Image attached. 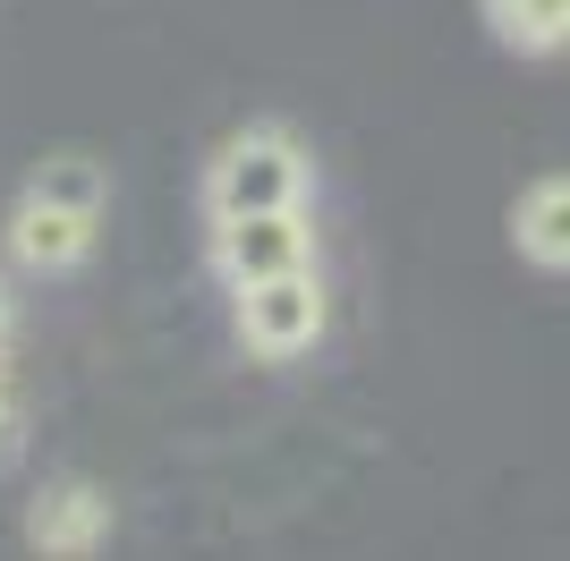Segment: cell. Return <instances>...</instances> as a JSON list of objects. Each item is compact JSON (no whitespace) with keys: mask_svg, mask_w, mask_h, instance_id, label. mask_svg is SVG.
Wrapping results in <instances>:
<instances>
[{"mask_svg":"<svg viewBox=\"0 0 570 561\" xmlns=\"http://www.w3.org/2000/svg\"><path fill=\"white\" fill-rule=\"evenodd\" d=\"M476 18L520 60H562L570 51V0H476Z\"/></svg>","mask_w":570,"mask_h":561,"instance_id":"obj_7","label":"cell"},{"mask_svg":"<svg viewBox=\"0 0 570 561\" xmlns=\"http://www.w3.org/2000/svg\"><path fill=\"white\" fill-rule=\"evenodd\" d=\"M26 460V392H18V366L0 350V476Z\"/></svg>","mask_w":570,"mask_h":561,"instance_id":"obj_8","label":"cell"},{"mask_svg":"<svg viewBox=\"0 0 570 561\" xmlns=\"http://www.w3.org/2000/svg\"><path fill=\"white\" fill-rule=\"evenodd\" d=\"M18 341V280H9V256H0V350Z\"/></svg>","mask_w":570,"mask_h":561,"instance_id":"obj_9","label":"cell"},{"mask_svg":"<svg viewBox=\"0 0 570 561\" xmlns=\"http://www.w3.org/2000/svg\"><path fill=\"white\" fill-rule=\"evenodd\" d=\"M511 247L537 273H570V170H546L511 196Z\"/></svg>","mask_w":570,"mask_h":561,"instance_id":"obj_6","label":"cell"},{"mask_svg":"<svg viewBox=\"0 0 570 561\" xmlns=\"http://www.w3.org/2000/svg\"><path fill=\"white\" fill-rule=\"evenodd\" d=\"M230 324H238V350L256 357V366H298V357L324 341V324H333L324 273L298 264V273H273V280L230 289Z\"/></svg>","mask_w":570,"mask_h":561,"instance_id":"obj_3","label":"cell"},{"mask_svg":"<svg viewBox=\"0 0 570 561\" xmlns=\"http://www.w3.org/2000/svg\"><path fill=\"white\" fill-rule=\"evenodd\" d=\"M307 154L289 137L282 119H247L230 137L214 145V163H205V222L222 213H273V205H307Z\"/></svg>","mask_w":570,"mask_h":561,"instance_id":"obj_2","label":"cell"},{"mask_svg":"<svg viewBox=\"0 0 570 561\" xmlns=\"http://www.w3.org/2000/svg\"><path fill=\"white\" fill-rule=\"evenodd\" d=\"M26 544L51 561H86L111 544V493L95 485V476H51V485H35V502H26Z\"/></svg>","mask_w":570,"mask_h":561,"instance_id":"obj_5","label":"cell"},{"mask_svg":"<svg viewBox=\"0 0 570 561\" xmlns=\"http://www.w3.org/2000/svg\"><path fill=\"white\" fill-rule=\"evenodd\" d=\"M102 213H111V170L95 154H51V163L26 170L18 205H9V273H77L102 238Z\"/></svg>","mask_w":570,"mask_h":561,"instance_id":"obj_1","label":"cell"},{"mask_svg":"<svg viewBox=\"0 0 570 561\" xmlns=\"http://www.w3.org/2000/svg\"><path fill=\"white\" fill-rule=\"evenodd\" d=\"M205 247H214L222 289H247V280H273V273H298V264H315V222H307V205L222 213Z\"/></svg>","mask_w":570,"mask_h":561,"instance_id":"obj_4","label":"cell"}]
</instances>
